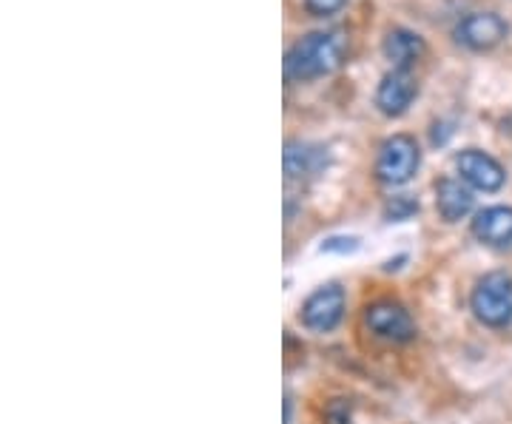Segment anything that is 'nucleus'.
I'll return each mask as SVG.
<instances>
[{
  "label": "nucleus",
  "instance_id": "nucleus-4",
  "mask_svg": "<svg viewBox=\"0 0 512 424\" xmlns=\"http://www.w3.org/2000/svg\"><path fill=\"white\" fill-rule=\"evenodd\" d=\"M507 23L495 12H473L467 18L458 20L456 40L467 46L470 52H490L504 37H507Z\"/></svg>",
  "mask_w": 512,
  "mask_h": 424
},
{
  "label": "nucleus",
  "instance_id": "nucleus-9",
  "mask_svg": "<svg viewBox=\"0 0 512 424\" xmlns=\"http://www.w3.org/2000/svg\"><path fill=\"white\" fill-rule=\"evenodd\" d=\"M473 234L487 245H512V208L493 205L478 211L473 220Z\"/></svg>",
  "mask_w": 512,
  "mask_h": 424
},
{
  "label": "nucleus",
  "instance_id": "nucleus-1",
  "mask_svg": "<svg viewBox=\"0 0 512 424\" xmlns=\"http://www.w3.org/2000/svg\"><path fill=\"white\" fill-rule=\"evenodd\" d=\"M348 55V37L342 32H311L299 37L285 55V74L288 80L308 83L316 77L333 74Z\"/></svg>",
  "mask_w": 512,
  "mask_h": 424
},
{
  "label": "nucleus",
  "instance_id": "nucleus-7",
  "mask_svg": "<svg viewBox=\"0 0 512 424\" xmlns=\"http://www.w3.org/2000/svg\"><path fill=\"white\" fill-rule=\"evenodd\" d=\"M419 94V80L410 74V69H393L390 74H384L376 92V106L382 109L387 117H399L410 109V103Z\"/></svg>",
  "mask_w": 512,
  "mask_h": 424
},
{
  "label": "nucleus",
  "instance_id": "nucleus-5",
  "mask_svg": "<svg viewBox=\"0 0 512 424\" xmlns=\"http://www.w3.org/2000/svg\"><path fill=\"white\" fill-rule=\"evenodd\" d=\"M345 316V291L339 285H325L302 305V322L305 328L319 333L333 331Z\"/></svg>",
  "mask_w": 512,
  "mask_h": 424
},
{
  "label": "nucleus",
  "instance_id": "nucleus-2",
  "mask_svg": "<svg viewBox=\"0 0 512 424\" xmlns=\"http://www.w3.org/2000/svg\"><path fill=\"white\" fill-rule=\"evenodd\" d=\"M473 311L490 328H507L512 322V279L501 271L487 274L473 291Z\"/></svg>",
  "mask_w": 512,
  "mask_h": 424
},
{
  "label": "nucleus",
  "instance_id": "nucleus-13",
  "mask_svg": "<svg viewBox=\"0 0 512 424\" xmlns=\"http://www.w3.org/2000/svg\"><path fill=\"white\" fill-rule=\"evenodd\" d=\"M419 211V203L416 200H410V197H393L387 208H384V214L390 217V220H407L410 214H416Z\"/></svg>",
  "mask_w": 512,
  "mask_h": 424
},
{
  "label": "nucleus",
  "instance_id": "nucleus-6",
  "mask_svg": "<svg viewBox=\"0 0 512 424\" xmlns=\"http://www.w3.org/2000/svg\"><path fill=\"white\" fill-rule=\"evenodd\" d=\"M456 168L458 174H461V180L478 188V191H498L504 185V180H507L501 163L495 157H490L487 151H478V148L461 151L456 157Z\"/></svg>",
  "mask_w": 512,
  "mask_h": 424
},
{
  "label": "nucleus",
  "instance_id": "nucleus-12",
  "mask_svg": "<svg viewBox=\"0 0 512 424\" xmlns=\"http://www.w3.org/2000/svg\"><path fill=\"white\" fill-rule=\"evenodd\" d=\"M319 166H322L319 148L308 146V143H288L285 146V174L291 180H302V177L313 174Z\"/></svg>",
  "mask_w": 512,
  "mask_h": 424
},
{
  "label": "nucleus",
  "instance_id": "nucleus-8",
  "mask_svg": "<svg viewBox=\"0 0 512 424\" xmlns=\"http://www.w3.org/2000/svg\"><path fill=\"white\" fill-rule=\"evenodd\" d=\"M365 319L370 331L376 333V336H382V339H390V342H410L416 336L413 319L396 302H376V305H370Z\"/></svg>",
  "mask_w": 512,
  "mask_h": 424
},
{
  "label": "nucleus",
  "instance_id": "nucleus-10",
  "mask_svg": "<svg viewBox=\"0 0 512 424\" xmlns=\"http://www.w3.org/2000/svg\"><path fill=\"white\" fill-rule=\"evenodd\" d=\"M382 52L396 69H410L424 55V37L410 29H390L384 37Z\"/></svg>",
  "mask_w": 512,
  "mask_h": 424
},
{
  "label": "nucleus",
  "instance_id": "nucleus-11",
  "mask_svg": "<svg viewBox=\"0 0 512 424\" xmlns=\"http://www.w3.org/2000/svg\"><path fill=\"white\" fill-rule=\"evenodd\" d=\"M436 208L447 222H458L473 211V194L467 185H461V180L447 177L436 185Z\"/></svg>",
  "mask_w": 512,
  "mask_h": 424
},
{
  "label": "nucleus",
  "instance_id": "nucleus-3",
  "mask_svg": "<svg viewBox=\"0 0 512 424\" xmlns=\"http://www.w3.org/2000/svg\"><path fill=\"white\" fill-rule=\"evenodd\" d=\"M419 160L421 154L416 140L407 134H393L390 140H384L382 151H379L376 174L384 185H404L413 180Z\"/></svg>",
  "mask_w": 512,
  "mask_h": 424
},
{
  "label": "nucleus",
  "instance_id": "nucleus-14",
  "mask_svg": "<svg viewBox=\"0 0 512 424\" xmlns=\"http://www.w3.org/2000/svg\"><path fill=\"white\" fill-rule=\"evenodd\" d=\"M348 0H305V9L316 15V18H330V15H336L342 6H345Z\"/></svg>",
  "mask_w": 512,
  "mask_h": 424
}]
</instances>
